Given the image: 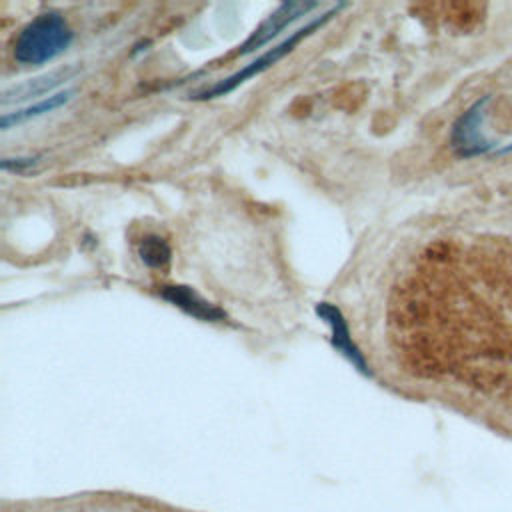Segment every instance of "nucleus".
<instances>
[{
  "label": "nucleus",
  "instance_id": "obj_1",
  "mask_svg": "<svg viewBox=\"0 0 512 512\" xmlns=\"http://www.w3.org/2000/svg\"><path fill=\"white\" fill-rule=\"evenodd\" d=\"M74 40V32L66 18L58 12H44L32 18L14 40V60L24 66H40L62 52Z\"/></svg>",
  "mask_w": 512,
  "mask_h": 512
},
{
  "label": "nucleus",
  "instance_id": "obj_2",
  "mask_svg": "<svg viewBox=\"0 0 512 512\" xmlns=\"http://www.w3.org/2000/svg\"><path fill=\"white\" fill-rule=\"evenodd\" d=\"M340 8H344V4L332 6L328 12H324L322 16H318V18H314V20H310L306 26L298 28L296 32H292L288 38H284L280 44H276V46H272L270 50H266V52H264L262 56H258L256 60H252L250 64H246V66L240 68L238 72H234V74H230V76L218 80V82L212 84L210 88L198 92L194 98H198V100H210V98L224 96V94L232 92L234 88H238L240 84H244L246 80H250V78L262 74L264 70H268L270 66H274L278 60H282L286 54H290V52L294 50V46H298V42H302L304 38H308L312 32L320 30L332 16L338 14Z\"/></svg>",
  "mask_w": 512,
  "mask_h": 512
},
{
  "label": "nucleus",
  "instance_id": "obj_3",
  "mask_svg": "<svg viewBox=\"0 0 512 512\" xmlns=\"http://www.w3.org/2000/svg\"><path fill=\"white\" fill-rule=\"evenodd\" d=\"M314 8H318V2H286L280 4L254 32L252 36L236 50L238 56L250 54L258 48H262L264 44H268L274 36H278L286 26H290L292 22H296L300 16H306L308 12H312Z\"/></svg>",
  "mask_w": 512,
  "mask_h": 512
},
{
  "label": "nucleus",
  "instance_id": "obj_4",
  "mask_svg": "<svg viewBox=\"0 0 512 512\" xmlns=\"http://www.w3.org/2000/svg\"><path fill=\"white\" fill-rule=\"evenodd\" d=\"M316 314H318L320 320H324L328 324V328H330V344L334 346V350L340 352L358 372L370 376L368 362H366L364 354L360 352V348L356 346V342L352 340L348 324H346L342 312L334 304H330V302H318L316 304Z\"/></svg>",
  "mask_w": 512,
  "mask_h": 512
},
{
  "label": "nucleus",
  "instance_id": "obj_5",
  "mask_svg": "<svg viewBox=\"0 0 512 512\" xmlns=\"http://www.w3.org/2000/svg\"><path fill=\"white\" fill-rule=\"evenodd\" d=\"M160 296L170 302L172 306L180 308L184 314L202 320V322H224L226 312L222 308H218L216 304L208 302L206 298H202L194 288L184 286V284H170V286H162Z\"/></svg>",
  "mask_w": 512,
  "mask_h": 512
},
{
  "label": "nucleus",
  "instance_id": "obj_6",
  "mask_svg": "<svg viewBox=\"0 0 512 512\" xmlns=\"http://www.w3.org/2000/svg\"><path fill=\"white\" fill-rule=\"evenodd\" d=\"M486 98L476 102L452 128V146L460 156H476L490 148V144L480 134V120H482V106Z\"/></svg>",
  "mask_w": 512,
  "mask_h": 512
},
{
  "label": "nucleus",
  "instance_id": "obj_7",
  "mask_svg": "<svg viewBox=\"0 0 512 512\" xmlns=\"http://www.w3.org/2000/svg\"><path fill=\"white\" fill-rule=\"evenodd\" d=\"M70 96H72L70 90H66V92H56V94H50L48 98H44V100H40V102H36V104H30V106H26V108H22V110L6 112V114L2 116V120H0L2 130H8V128L18 126V124H22V122H26V120L44 116V114H48V112H52V110L64 106V104L70 100Z\"/></svg>",
  "mask_w": 512,
  "mask_h": 512
},
{
  "label": "nucleus",
  "instance_id": "obj_8",
  "mask_svg": "<svg viewBox=\"0 0 512 512\" xmlns=\"http://www.w3.org/2000/svg\"><path fill=\"white\" fill-rule=\"evenodd\" d=\"M70 74V70H58V72H52V74H46V76H38V78H32L24 84H18L10 90L4 92V98H2V104H10V102H22V100H28L32 96H40L44 92H50L54 86H58L66 76Z\"/></svg>",
  "mask_w": 512,
  "mask_h": 512
},
{
  "label": "nucleus",
  "instance_id": "obj_9",
  "mask_svg": "<svg viewBox=\"0 0 512 512\" xmlns=\"http://www.w3.org/2000/svg\"><path fill=\"white\" fill-rule=\"evenodd\" d=\"M138 256L140 260L148 266V268H154V270H162L170 264V258H172V250L168 246V242L158 236V234H148L140 240L138 244Z\"/></svg>",
  "mask_w": 512,
  "mask_h": 512
},
{
  "label": "nucleus",
  "instance_id": "obj_10",
  "mask_svg": "<svg viewBox=\"0 0 512 512\" xmlns=\"http://www.w3.org/2000/svg\"><path fill=\"white\" fill-rule=\"evenodd\" d=\"M38 162L36 156H26V158H4L2 160V170H12V172H22L26 168H32Z\"/></svg>",
  "mask_w": 512,
  "mask_h": 512
}]
</instances>
